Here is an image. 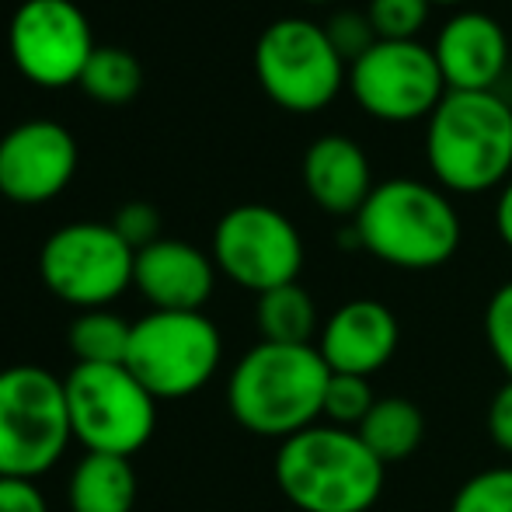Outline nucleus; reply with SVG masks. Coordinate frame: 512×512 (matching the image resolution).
I'll use <instances>...</instances> for the list:
<instances>
[{
  "instance_id": "17",
  "label": "nucleus",
  "mask_w": 512,
  "mask_h": 512,
  "mask_svg": "<svg viewBox=\"0 0 512 512\" xmlns=\"http://www.w3.org/2000/svg\"><path fill=\"white\" fill-rule=\"evenodd\" d=\"M300 175H304V189L314 199V206H321L324 213L338 216V220H356L370 192L377 189L366 150L342 133L321 136L310 143Z\"/></svg>"
},
{
  "instance_id": "25",
  "label": "nucleus",
  "mask_w": 512,
  "mask_h": 512,
  "mask_svg": "<svg viewBox=\"0 0 512 512\" xmlns=\"http://www.w3.org/2000/svg\"><path fill=\"white\" fill-rule=\"evenodd\" d=\"M429 0H370L366 14L370 25L377 32V39L384 42H411L418 39V32L429 21Z\"/></svg>"
},
{
  "instance_id": "28",
  "label": "nucleus",
  "mask_w": 512,
  "mask_h": 512,
  "mask_svg": "<svg viewBox=\"0 0 512 512\" xmlns=\"http://www.w3.org/2000/svg\"><path fill=\"white\" fill-rule=\"evenodd\" d=\"M112 227L133 251H143L154 241H161V213L150 203H126L115 213Z\"/></svg>"
},
{
  "instance_id": "4",
  "label": "nucleus",
  "mask_w": 512,
  "mask_h": 512,
  "mask_svg": "<svg viewBox=\"0 0 512 512\" xmlns=\"http://www.w3.org/2000/svg\"><path fill=\"white\" fill-rule=\"evenodd\" d=\"M363 251L391 269L429 272L460 248V213L450 192L418 178H387L356 213Z\"/></svg>"
},
{
  "instance_id": "26",
  "label": "nucleus",
  "mask_w": 512,
  "mask_h": 512,
  "mask_svg": "<svg viewBox=\"0 0 512 512\" xmlns=\"http://www.w3.org/2000/svg\"><path fill=\"white\" fill-rule=\"evenodd\" d=\"M324 32H328L331 46H335V53L342 56L345 63H356L359 56L373 46V42H380L377 32H373V25H370V14L352 11V7L331 14L328 25H324Z\"/></svg>"
},
{
  "instance_id": "29",
  "label": "nucleus",
  "mask_w": 512,
  "mask_h": 512,
  "mask_svg": "<svg viewBox=\"0 0 512 512\" xmlns=\"http://www.w3.org/2000/svg\"><path fill=\"white\" fill-rule=\"evenodd\" d=\"M0 512H49V506L35 481L0 478Z\"/></svg>"
},
{
  "instance_id": "27",
  "label": "nucleus",
  "mask_w": 512,
  "mask_h": 512,
  "mask_svg": "<svg viewBox=\"0 0 512 512\" xmlns=\"http://www.w3.org/2000/svg\"><path fill=\"white\" fill-rule=\"evenodd\" d=\"M485 338L495 363L502 366L506 380H512V279L492 293L485 307Z\"/></svg>"
},
{
  "instance_id": "2",
  "label": "nucleus",
  "mask_w": 512,
  "mask_h": 512,
  "mask_svg": "<svg viewBox=\"0 0 512 512\" xmlns=\"http://www.w3.org/2000/svg\"><path fill=\"white\" fill-rule=\"evenodd\" d=\"M425 161L453 196H481L512 178V105L495 91H446L425 119Z\"/></svg>"
},
{
  "instance_id": "5",
  "label": "nucleus",
  "mask_w": 512,
  "mask_h": 512,
  "mask_svg": "<svg viewBox=\"0 0 512 512\" xmlns=\"http://www.w3.org/2000/svg\"><path fill=\"white\" fill-rule=\"evenodd\" d=\"M74 443L67 387L35 363L0 370V478L35 481Z\"/></svg>"
},
{
  "instance_id": "23",
  "label": "nucleus",
  "mask_w": 512,
  "mask_h": 512,
  "mask_svg": "<svg viewBox=\"0 0 512 512\" xmlns=\"http://www.w3.org/2000/svg\"><path fill=\"white\" fill-rule=\"evenodd\" d=\"M377 405L370 377H352V373H331L328 387H324V408L321 418H328L338 429L356 432L363 425V418L370 415V408Z\"/></svg>"
},
{
  "instance_id": "30",
  "label": "nucleus",
  "mask_w": 512,
  "mask_h": 512,
  "mask_svg": "<svg viewBox=\"0 0 512 512\" xmlns=\"http://www.w3.org/2000/svg\"><path fill=\"white\" fill-rule=\"evenodd\" d=\"M488 436L502 453H512V380L495 391L492 405H488Z\"/></svg>"
},
{
  "instance_id": "13",
  "label": "nucleus",
  "mask_w": 512,
  "mask_h": 512,
  "mask_svg": "<svg viewBox=\"0 0 512 512\" xmlns=\"http://www.w3.org/2000/svg\"><path fill=\"white\" fill-rule=\"evenodd\" d=\"M81 150L67 126L53 119L18 122L0 136V196L18 206L56 199L77 175Z\"/></svg>"
},
{
  "instance_id": "22",
  "label": "nucleus",
  "mask_w": 512,
  "mask_h": 512,
  "mask_svg": "<svg viewBox=\"0 0 512 512\" xmlns=\"http://www.w3.org/2000/svg\"><path fill=\"white\" fill-rule=\"evenodd\" d=\"M81 88L102 105H126L140 95L143 67L133 53L119 46H98L81 77Z\"/></svg>"
},
{
  "instance_id": "10",
  "label": "nucleus",
  "mask_w": 512,
  "mask_h": 512,
  "mask_svg": "<svg viewBox=\"0 0 512 512\" xmlns=\"http://www.w3.org/2000/svg\"><path fill=\"white\" fill-rule=\"evenodd\" d=\"M216 272L255 297L297 283L304 269V237L297 223L265 203H244L220 216L213 230Z\"/></svg>"
},
{
  "instance_id": "12",
  "label": "nucleus",
  "mask_w": 512,
  "mask_h": 512,
  "mask_svg": "<svg viewBox=\"0 0 512 512\" xmlns=\"http://www.w3.org/2000/svg\"><path fill=\"white\" fill-rule=\"evenodd\" d=\"M91 21L74 0H21L7 25V53L25 81L60 91L81 84L95 56Z\"/></svg>"
},
{
  "instance_id": "33",
  "label": "nucleus",
  "mask_w": 512,
  "mask_h": 512,
  "mask_svg": "<svg viewBox=\"0 0 512 512\" xmlns=\"http://www.w3.org/2000/svg\"><path fill=\"white\" fill-rule=\"evenodd\" d=\"M304 4H335V0H304Z\"/></svg>"
},
{
  "instance_id": "15",
  "label": "nucleus",
  "mask_w": 512,
  "mask_h": 512,
  "mask_svg": "<svg viewBox=\"0 0 512 512\" xmlns=\"http://www.w3.org/2000/svg\"><path fill=\"white\" fill-rule=\"evenodd\" d=\"M450 91H495L509 67V35L485 11H457L432 42Z\"/></svg>"
},
{
  "instance_id": "6",
  "label": "nucleus",
  "mask_w": 512,
  "mask_h": 512,
  "mask_svg": "<svg viewBox=\"0 0 512 512\" xmlns=\"http://www.w3.org/2000/svg\"><path fill=\"white\" fill-rule=\"evenodd\" d=\"M223 363V335L203 310H150L133 324L126 366L157 401L192 398Z\"/></svg>"
},
{
  "instance_id": "11",
  "label": "nucleus",
  "mask_w": 512,
  "mask_h": 512,
  "mask_svg": "<svg viewBox=\"0 0 512 512\" xmlns=\"http://www.w3.org/2000/svg\"><path fill=\"white\" fill-rule=\"evenodd\" d=\"M349 95L359 112L377 122L405 126L429 119L446 98V81L432 46L411 42H373L356 63H349Z\"/></svg>"
},
{
  "instance_id": "9",
  "label": "nucleus",
  "mask_w": 512,
  "mask_h": 512,
  "mask_svg": "<svg viewBox=\"0 0 512 512\" xmlns=\"http://www.w3.org/2000/svg\"><path fill=\"white\" fill-rule=\"evenodd\" d=\"M136 251L112 223H67L39 251V276L53 297L77 310H102L133 286Z\"/></svg>"
},
{
  "instance_id": "20",
  "label": "nucleus",
  "mask_w": 512,
  "mask_h": 512,
  "mask_svg": "<svg viewBox=\"0 0 512 512\" xmlns=\"http://www.w3.org/2000/svg\"><path fill=\"white\" fill-rule=\"evenodd\" d=\"M255 324L262 342L276 345H314V335H321L317 304L300 283L262 293L255 304Z\"/></svg>"
},
{
  "instance_id": "24",
  "label": "nucleus",
  "mask_w": 512,
  "mask_h": 512,
  "mask_svg": "<svg viewBox=\"0 0 512 512\" xmlns=\"http://www.w3.org/2000/svg\"><path fill=\"white\" fill-rule=\"evenodd\" d=\"M450 512H512V467H488L457 488Z\"/></svg>"
},
{
  "instance_id": "7",
  "label": "nucleus",
  "mask_w": 512,
  "mask_h": 512,
  "mask_svg": "<svg viewBox=\"0 0 512 512\" xmlns=\"http://www.w3.org/2000/svg\"><path fill=\"white\" fill-rule=\"evenodd\" d=\"M74 439L88 453L133 460L154 439L157 398L129 366H81L63 377Z\"/></svg>"
},
{
  "instance_id": "31",
  "label": "nucleus",
  "mask_w": 512,
  "mask_h": 512,
  "mask_svg": "<svg viewBox=\"0 0 512 512\" xmlns=\"http://www.w3.org/2000/svg\"><path fill=\"white\" fill-rule=\"evenodd\" d=\"M495 234L512 251V178L502 185L499 199H495Z\"/></svg>"
},
{
  "instance_id": "1",
  "label": "nucleus",
  "mask_w": 512,
  "mask_h": 512,
  "mask_svg": "<svg viewBox=\"0 0 512 512\" xmlns=\"http://www.w3.org/2000/svg\"><path fill=\"white\" fill-rule=\"evenodd\" d=\"M328 377L317 345L258 342L230 370L227 408L244 432L283 443L317 425Z\"/></svg>"
},
{
  "instance_id": "18",
  "label": "nucleus",
  "mask_w": 512,
  "mask_h": 512,
  "mask_svg": "<svg viewBox=\"0 0 512 512\" xmlns=\"http://www.w3.org/2000/svg\"><path fill=\"white\" fill-rule=\"evenodd\" d=\"M136 481L133 460L108 457V453H84L81 464L70 471L67 506L70 512H133Z\"/></svg>"
},
{
  "instance_id": "19",
  "label": "nucleus",
  "mask_w": 512,
  "mask_h": 512,
  "mask_svg": "<svg viewBox=\"0 0 512 512\" xmlns=\"http://www.w3.org/2000/svg\"><path fill=\"white\" fill-rule=\"evenodd\" d=\"M359 439L373 450V457L384 467L401 464V460L415 457L418 446L425 439V415L415 401L408 398H377L370 415L359 425Z\"/></svg>"
},
{
  "instance_id": "3",
  "label": "nucleus",
  "mask_w": 512,
  "mask_h": 512,
  "mask_svg": "<svg viewBox=\"0 0 512 512\" xmlns=\"http://www.w3.org/2000/svg\"><path fill=\"white\" fill-rule=\"evenodd\" d=\"M272 474L283 499L300 512H370L384 495L387 467L359 432L310 425L279 443Z\"/></svg>"
},
{
  "instance_id": "21",
  "label": "nucleus",
  "mask_w": 512,
  "mask_h": 512,
  "mask_svg": "<svg viewBox=\"0 0 512 512\" xmlns=\"http://www.w3.org/2000/svg\"><path fill=\"white\" fill-rule=\"evenodd\" d=\"M133 324L115 310H81L67 328V345L81 366H126Z\"/></svg>"
},
{
  "instance_id": "32",
  "label": "nucleus",
  "mask_w": 512,
  "mask_h": 512,
  "mask_svg": "<svg viewBox=\"0 0 512 512\" xmlns=\"http://www.w3.org/2000/svg\"><path fill=\"white\" fill-rule=\"evenodd\" d=\"M429 4H439V7H460V4H467V0H429Z\"/></svg>"
},
{
  "instance_id": "8",
  "label": "nucleus",
  "mask_w": 512,
  "mask_h": 512,
  "mask_svg": "<svg viewBox=\"0 0 512 512\" xmlns=\"http://www.w3.org/2000/svg\"><path fill=\"white\" fill-rule=\"evenodd\" d=\"M255 77L272 102L297 115L324 112L349 84L345 60L324 25L307 18H279L258 35Z\"/></svg>"
},
{
  "instance_id": "16",
  "label": "nucleus",
  "mask_w": 512,
  "mask_h": 512,
  "mask_svg": "<svg viewBox=\"0 0 512 512\" xmlns=\"http://www.w3.org/2000/svg\"><path fill=\"white\" fill-rule=\"evenodd\" d=\"M133 286L154 310H203L216 286V262L196 244L161 237L136 251Z\"/></svg>"
},
{
  "instance_id": "14",
  "label": "nucleus",
  "mask_w": 512,
  "mask_h": 512,
  "mask_svg": "<svg viewBox=\"0 0 512 512\" xmlns=\"http://www.w3.org/2000/svg\"><path fill=\"white\" fill-rule=\"evenodd\" d=\"M401 345V324L380 300H349L321 324L317 352L331 373L373 377L394 359Z\"/></svg>"
}]
</instances>
